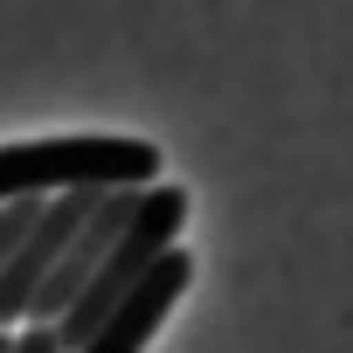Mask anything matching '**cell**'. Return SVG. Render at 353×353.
I'll list each match as a JSON object with an SVG mask.
<instances>
[{"instance_id":"3957f363","label":"cell","mask_w":353,"mask_h":353,"mask_svg":"<svg viewBox=\"0 0 353 353\" xmlns=\"http://www.w3.org/2000/svg\"><path fill=\"white\" fill-rule=\"evenodd\" d=\"M97 188H77V194H49L42 201V222L28 229V243L14 250V263H8V277H0V325H28L35 319V298H42V284L56 277V263L70 256V243L83 236V222L97 215Z\"/></svg>"},{"instance_id":"7a4b0ae2","label":"cell","mask_w":353,"mask_h":353,"mask_svg":"<svg viewBox=\"0 0 353 353\" xmlns=\"http://www.w3.org/2000/svg\"><path fill=\"white\" fill-rule=\"evenodd\" d=\"M181 222H188V188H145V201H139V215H132V229L118 236V250L104 256V270L90 277V291L56 319V332H63V346L77 353L139 284H145V270L173 250V236H181Z\"/></svg>"},{"instance_id":"6da1fadb","label":"cell","mask_w":353,"mask_h":353,"mask_svg":"<svg viewBox=\"0 0 353 353\" xmlns=\"http://www.w3.org/2000/svg\"><path fill=\"white\" fill-rule=\"evenodd\" d=\"M159 173V145L152 139H111V132H83V139H21L0 145V208L8 201H49V194H77V188H152Z\"/></svg>"},{"instance_id":"277c9868","label":"cell","mask_w":353,"mask_h":353,"mask_svg":"<svg viewBox=\"0 0 353 353\" xmlns=\"http://www.w3.org/2000/svg\"><path fill=\"white\" fill-rule=\"evenodd\" d=\"M139 201H145V188H111V194L97 201V215L83 222V236L70 243V256L56 263V277L42 284V298H35V319H49V325H56V319H63V312H70V305L90 291V277L104 270V256L118 250V236L132 229Z\"/></svg>"},{"instance_id":"ba28073f","label":"cell","mask_w":353,"mask_h":353,"mask_svg":"<svg viewBox=\"0 0 353 353\" xmlns=\"http://www.w3.org/2000/svg\"><path fill=\"white\" fill-rule=\"evenodd\" d=\"M14 339H21V332H8V325H0V353H14Z\"/></svg>"},{"instance_id":"52a82bcc","label":"cell","mask_w":353,"mask_h":353,"mask_svg":"<svg viewBox=\"0 0 353 353\" xmlns=\"http://www.w3.org/2000/svg\"><path fill=\"white\" fill-rule=\"evenodd\" d=\"M14 353H70V346H63V332H56L49 319H28L21 339H14Z\"/></svg>"},{"instance_id":"8992f818","label":"cell","mask_w":353,"mask_h":353,"mask_svg":"<svg viewBox=\"0 0 353 353\" xmlns=\"http://www.w3.org/2000/svg\"><path fill=\"white\" fill-rule=\"evenodd\" d=\"M35 222H42V201H8V208H0V277H8V263H14V250L28 243Z\"/></svg>"},{"instance_id":"5b68a950","label":"cell","mask_w":353,"mask_h":353,"mask_svg":"<svg viewBox=\"0 0 353 353\" xmlns=\"http://www.w3.org/2000/svg\"><path fill=\"white\" fill-rule=\"evenodd\" d=\"M188 277H194V256H188V250H166V256L145 270V284H139V291H132V298H125V305H118L83 346H77V353H145V339L166 325L173 305H181Z\"/></svg>"}]
</instances>
